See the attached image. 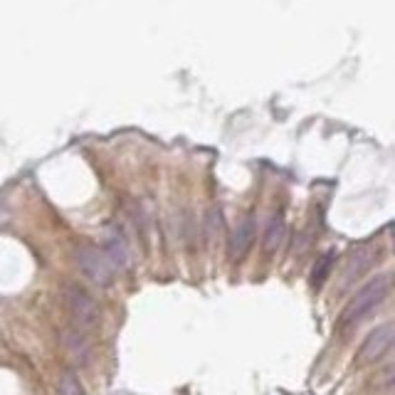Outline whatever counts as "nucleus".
Here are the masks:
<instances>
[{
  "mask_svg": "<svg viewBox=\"0 0 395 395\" xmlns=\"http://www.w3.org/2000/svg\"><path fill=\"white\" fill-rule=\"evenodd\" d=\"M388 287H390L388 274L373 276L371 282H368L366 287L358 289L353 299L349 301V306H346L344 316H341V326H344L346 331H349V328H353V326H358V324H361L363 319H366V316L371 314V311L385 299V294H388Z\"/></svg>",
  "mask_w": 395,
  "mask_h": 395,
  "instance_id": "1",
  "label": "nucleus"
},
{
  "mask_svg": "<svg viewBox=\"0 0 395 395\" xmlns=\"http://www.w3.org/2000/svg\"><path fill=\"white\" fill-rule=\"evenodd\" d=\"M77 262H79V267H82V272H85L94 284H99V287H109V284L114 282V274H116V272H114V267L109 265L104 249L79 247Z\"/></svg>",
  "mask_w": 395,
  "mask_h": 395,
  "instance_id": "2",
  "label": "nucleus"
},
{
  "mask_svg": "<svg viewBox=\"0 0 395 395\" xmlns=\"http://www.w3.org/2000/svg\"><path fill=\"white\" fill-rule=\"evenodd\" d=\"M67 306H69V314H72L79 331H82V328L96 326V322H99V309H96L94 299H91L85 289L67 287Z\"/></svg>",
  "mask_w": 395,
  "mask_h": 395,
  "instance_id": "3",
  "label": "nucleus"
},
{
  "mask_svg": "<svg viewBox=\"0 0 395 395\" xmlns=\"http://www.w3.org/2000/svg\"><path fill=\"white\" fill-rule=\"evenodd\" d=\"M109 265L114 267V272H126L131 265V249H129V240H126L124 230L119 225H112L107 232V247H104Z\"/></svg>",
  "mask_w": 395,
  "mask_h": 395,
  "instance_id": "4",
  "label": "nucleus"
},
{
  "mask_svg": "<svg viewBox=\"0 0 395 395\" xmlns=\"http://www.w3.org/2000/svg\"><path fill=\"white\" fill-rule=\"evenodd\" d=\"M390 346H393V324H383L376 331H371L366 336L361 346V361L363 363H376L380 358L390 353Z\"/></svg>",
  "mask_w": 395,
  "mask_h": 395,
  "instance_id": "5",
  "label": "nucleus"
},
{
  "mask_svg": "<svg viewBox=\"0 0 395 395\" xmlns=\"http://www.w3.org/2000/svg\"><path fill=\"white\" fill-rule=\"evenodd\" d=\"M252 240H254V220H252V215H247V218L235 227V232H232V237H230L232 260H243L245 252H247L249 245H252Z\"/></svg>",
  "mask_w": 395,
  "mask_h": 395,
  "instance_id": "6",
  "label": "nucleus"
},
{
  "mask_svg": "<svg viewBox=\"0 0 395 395\" xmlns=\"http://www.w3.org/2000/svg\"><path fill=\"white\" fill-rule=\"evenodd\" d=\"M64 346H67V353L77 366H85L89 361V341L79 328H69L67 336H64Z\"/></svg>",
  "mask_w": 395,
  "mask_h": 395,
  "instance_id": "7",
  "label": "nucleus"
},
{
  "mask_svg": "<svg viewBox=\"0 0 395 395\" xmlns=\"http://www.w3.org/2000/svg\"><path fill=\"white\" fill-rule=\"evenodd\" d=\"M284 237H287V225H284L282 215H272L270 225L265 230V252H276L284 245Z\"/></svg>",
  "mask_w": 395,
  "mask_h": 395,
  "instance_id": "8",
  "label": "nucleus"
},
{
  "mask_svg": "<svg viewBox=\"0 0 395 395\" xmlns=\"http://www.w3.org/2000/svg\"><path fill=\"white\" fill-rule=\"evenodd\" d=\"M331 265H333V252H326L314 267V284H322L326 279V274L331 272Z\"/></svg>",
  "mask_w": 395,
  "mask_h": 395,
  "instance_id": "9",
  "label": "nucleus"
},
{
  "mask_svg": "<svg viewBox=\"0 0 395 395\" xmlns=\"http://www.w3.org/2000/svg\"><path fill=\"white\" fill-rule=\"evenodd\" d=\"M60 395H85V390H82V385H79V380L74 378L72 373H67L62 383H60Z\"/></svg>",
  "mask_w": 395,
  "mask_h": 395,
  "instance_id": "10",
  "label": "nucleus"
},
{
  "mask_svg": "<svg viewBox=\"0 0 395 395\" xmlns=\"http://www.w3.org/2000/svg\"><path fill=\"white\" fill-rule=\"evenodd\" d=\"M385 395H393V371H385Z\"/></svg>",
  "mask_w": 395,
  "mask_h": 395,
  "instance_id": "11",
  "label": "nucleus"
}]
</instances>
